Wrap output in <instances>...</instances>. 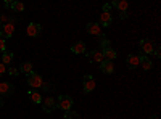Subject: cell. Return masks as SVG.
Masks as SVG:
<instances>
[{
	"instance_id": "cell-1",
	"label": "cell",
	"mask_w": 161,
	"mask_h": 119,
	"mask_svg": "<svg viewBox=\"0 0 161 119\" xmlns=\"http://www.w3.org/2000/svg\"><path fill=\"white\" fill-rule=\"evenodd\" d=\"M73 98L69 95H60L58 100H57V108L63 110V111H69L73 108Z\"/></svg>"
},
{
	"instance_id": "cell-2",
	"label": "cell",
	"mask_w": 161,
	"mask_h": 119,
	"mask_svg": "<svg viewBox=\"0 0 161 119\" xmlns=\"http://www.w3.org/2000/svg\"><path fill=\"white\" fill-rule=\"evenodd\" d=\"M44 77L40 76V74H37V73H32L31 76H28V85L31 87V89H42L44 87Z\"/></svg>"
},
{
	"instance_id": "cell-3",
	"label": "cell",
	"mask_w": 161,
	"mask_h": 119,
	"mask_svg": "<svg viewBox=\"0 0 161 119\" xmlns=\"http://www.w3.org/2000/svg\"><path fill=\"white\" fill-rule=\"evenodd\" d=\"M15 34V24L13 23H5L0 26V37L2 39H10Z\"/></svg>"
},
{
	"instance_id": "cell-4",
	"label": "cell",
	"mask_w": 161,
	"mask_h": 119,
	"mask_svg": "<svg viewBox=\"0 0 161 119\" xmlns=\"http://www.w3.org/2000/svg\"><path fill=\"white\" fill-rule=\"evenodd\" d=\"M82 87H84V92L86 94H90V92H93L95 90V87H97V82H95V79H93L92 76H84V79H82Z\"/></svg>"
},
{
	"instance_id": "cell-5",
	"label": "cell",
	"mask_w": 161,
	"mask_h": 119,
	"mask_svg": "<svg viewBox=\"0 0 161 119\" xmlns=\"http://www.w3.org/2000/svg\"><path fill=\"white\" fill-rule=\"evenodd\" d=\"M140 48H142V53L145 57H148L153 53V50H155V44L152 41H148V39H142L140 41Z\"/></svg>"
},
{
	"instance_id": "cell-6",
	"label": "cell",
	"mask_w": 161,
	"mask_h": 119,
	"mask_svg": "<svg viewBox=\"0 0 161 119\" xmlns=\"http://www.w3.org/2000/svg\"><path fill=\"white\" fill-rule=\"evenodd\" d=\"M40 32H42V26L39 23H29L28 28H26V34L29 37H37V35H40Z\"/></svg>"
},
{
	"instance_id": "cell-7",
	"label": "cell",
	"mask_w": 161,
	"mask_h": 119,
	"mask_svg": "<svg viewBox=\"0 0 161 119\" xmlns=\"http://www.w3.org/2000/svg\"><path fill=\"white\" fill-rule=\"evenodd\" d=\"M42 108L45 113H52L53 110H57V100L52 98V97H47L42 100Z\"/></svg>"
},
{
	"instance_id": "cell-8",
	"label": "cell",
	"mask_w": 161,
	"mask_h": 119,
	"mask_svg": "<svg viewBox=\"0 0 161 119\" xmlns=\"http://www.w3.org/2000/svg\"><path fill=\"white\" fill-rule=\"evenodd\" d=\"M87 58H89L90 61H93V63H100V64L105 61V57H103V53H102V50H92V51H89Z\"/></svg>"
},
{
	"instance_id": "cell-9",
	"label": "cell",
	"mask_w": 161,
	"mask_h": 119,
	"mask_svg": "<svg viewBox=\"0 0 161 119\" xmlns=\"http://www.w3.org/2000/svg\"><path fill=\"white\" fill-rule=\"evenodd\" d=\"M86 31L92 35H102V26L98 23H89L86 26Z\"/></svg>"
},
{
	"instance_id": "cell-10",
	"label": "cell",
	"mask_w": 161,
	"mask_h": 119,
	"mask_svg": "<svg viewBox=\"0 0 161 119\" xmlns=\"http://www.w3.org/2000/svg\"><path fill=\"white\" fill-rule=\"evenodd\" d=\"M13 84L10 82H0V97H8L13 94Z\"/></svg>"
},
{
	"instance_id": "cell-11",
	"label": "cell",
	"mask_w": 161,
	"mask_h": 119,
	"mask_svg": "<svg viewBox=\"0 0 161 119\" xmlns=\"http://www.w3.org/2000/svg\"><path fill=\"white\" fill-rule=\"evenodd\" d=\"M111 21H113V16H111L110 10H103V11L100 13V23H98V24H102V26H110Z\"/></svg>"
},
{
	"instance_id": "cell-12",
	"label": "cell",
	"mask_w": 161,
	"mask_h": 119,
	"mask_svg": "<svg viewBox=\"0 0 161 119\" xmlns=\"http://www.w3.org/2000/svg\"><path fill=\"white\" fill-rule=\"evenodd\" d=\"M139 64H140V55L130 53V55L127 57V66H129L130 69H136Z\"/></svg>"
},
{
	"instance_id": "cell-13",
	"label": "cell",
	"mask_w": 161,
	"mask_h": 119,
	"mask_svg": "<svg viewBox=\"0 0 161 119\" xmlns=\"http://www.w3.org/2000/svg\"><path fill=\"white\" fill-rule=\"evenodd\" d=\"M71 51L74 55H79V53H86V44L82 41H77L71 45Z\"/></svg>"
},
{
	"instance_id": "cell-14",
	"label": "cell",
	"mask_w": 161,
	"mask_h": 119,
	"mask_svg": "<svg viewBox=\"0 0 161 119\" xmlns=\"http://www.w3.org/2000/svg\"><path fill=\"white\" fill-rule=\"evenodd\" d=\"M102 53H103V57H105V60H108V61H113L116 57H118V53H116V50L114 48H111V47H106V48H102Z\"/></svg>"
},
{
	"instance_id": "cell-15",
	"label": "cell",
	"mask_w": 161,
	"mask_h": 119,
	"mask_svg": "<svg viewBox=\"0 0 161 119\" xmlns=\"http://www.w3.org/2000/svg\"><path fill=\"white\" fill-rule=\"evenodd\" d=\"M110 7H116L121 13H126L127 8H129V3L126 2V0H116V2H111Z\"/></svg>"
},
{
	"instance_id": "cell-16",
	"label": "cell",
	"mask_w": 161,
	"mask_h": 119,
	"mask_svg": "<svg viewBox=\"0 0 161 119\" xmlns=\"http://www.w3.org/2000/svg\"><path fill=\"white\" fill-rule=\"evenodd\" d=\"M100 68H102V71H103L105 74H111V73L114 71V64H113V61L105 60V61L100 64Z\"/></svg>"
},
{
	"instance_id": "cell-17",
	"label": "cell",
	"mask_w": 161,
	"mask_h": 119,
	"mask_svg": "<svg viewBox=\"0 0 161 119\" xmlns=\"http://www.w3.org/2000/svg\"><path fill=\"white\" fill-rule=\"evenodd\" d=\"M139 66H140L143 71L152 69V61H150V58L145 57V55H140V64H139Z\"/></svg>"
},
{
	"instance_id": "cell-18",
	"label": "cell",
	"mask_w": 161,
	"mask_h": 119,
	"mask_svg": "<svg viewBox=\"0 0 161 119\" xmlns=\"http://www.w3.org/2000/svg\"><path fill=\"white\" fill-rule=\"evenodd\" d=\"M19 71H21V73H24L26 76H31V74L34 73V69H32V63H31V61H24V63L21 64Z\"/></svg>"
},
{
	"instance_id": "cell-19",
	"label": "cell",
	"mask_w": 161,
	"mask_h": 119,
	"mask_svg": "<svg viewBox=\"0 0 161 119\" xmlns=\"http://www.w3.org/2000/svg\"><path fill=\"white\" fill-rule=\"evenodd\" d=\"M29 100L32 101V103H36V105H40L42 103V97H40V94L39 92H36V90H29Z\"/></svg>"
},
{
	"instance_id": "cell-20",
	"label": "cell",
	"mask_w": 161,
	"mask_h": 119,
	"mask_svg": "<svg viewBox=\"0 0 161 119\" xmlns=\"http://www.w3.org/2000/svg\"><path fill=\"white\" fill-rule=\"evenodd\" d=\"M13 58H15V57H13L11 51H3V53H2V63H3L5 66H7V64H11Z\"/></svg>"
},
{
	"instance_id": "cell-21",
	"label": "cell",
	"mask_w": 161,
	"mask_h": 119,
	"mask_svg": "<svg viewBox=\"0 0 161 119\" xmlns=\"http://www.w3.org/2000/svg\"><path fill=\"white\" fill-rule=\"evenodd\" d=\"M10 8L15 10V11H23L24 10V5H23V2H16V0H15V2L10 3Z\"/></svg>"
},
{
	"instance_id": "cell-22",
	"label": "cell",
	"mask_w": 161,
	"mask_h": 119,
	"mask_svg": "<svg viewBox=\"0 0 161 119\" xmlns=\"http://www.w3.org/2000/svg\"><path fill=\"white\" fill-rule=\"evenodd\" d=\"M64 119H80V117L76 111L69 110V111H64Z\"/></svg>"
},
{
	"instance_id": "cell-23",
	"label": "cell",
	"mask_w": 161,
	"mask_h": 119,
	"mask_svg": "<svg viewBox=\"0 0 161 119\" xmlns=\"http://www.w3.org/2000/svg\"><path fill=\"white\" fill-rule=\"evenodd\" d=\"M5 48H7L5 39H2V37H0V53H3V51H5Z\"/></svg>"
},
{
	"instance_id": "cell-24",
	"label": "cell",
	"mask_w": 161,
	"mask_h": 119,
	"mask_svg": "<svg viewBox=\"0 0 161 119\" xmlns=\"http://www.w3.org/2000/svg\"><path fill=\"white\" fill-rule=\"evenodd\" d=\"M5 73H7V66H5L3 63H0V76L5 74Z\"/></svg>"
},
{
	"instance_id": "cell-25",
	"label": "cell",
	"mask_w": 161,
	"mask_h": 119,
	"mask_svg": "<svg viewBox=\"0 0 161 119\" xmlns=\"http://www.w3.org/2000/svg\"><path fill=\"white\" fill-rule=\"evenodd\" d=\"M16 73H18V71H16V69H15V68H10V74H13V76H15V74H16Z\"/></svg>"
},
{
	"instance_id": "cell-26",
	"label": "cell",
	"mask_w": 161,
	"mask_h": 119,
	"mask_svg": "<svg viewBox=\"0 0 161 119\" xmlns=\"http://www.w3.org/2000/svg\"><path fill=\"white\" fill-rule=\"evenodd\" d=\"M2 106H3V98L0 97V108H2Z\"/></svg>"
},
{
	"instance_id": "cell-27",
	"label": "cell",
	"mask_w": 161,
	"mask_h": 119,
	"mask_svg": "<svg viewBox=\"0 0 161 119\" xmlns=\"http://www.w3.org/2000/svg\"><path fill=\"white\" fill-rule=\"evenodd\" d=\"M150 119H158V117H156V116H153V117H150Z\"/></svg>"
},
{
	"instance_id": "cell-28",
	"label": "cell",
	"mask_w": 161,
	"mask_h": 119,
	"mask_svg": "<svg viewBox=\"0 0 161 119\" xmlns=\"http://www.w3.org/2000/svg\"><path fill=\"white\" fill-rule=\"evenodd\" d=\"M0 26H2V21H0Z\"/></svg>"
}]
</instances>
